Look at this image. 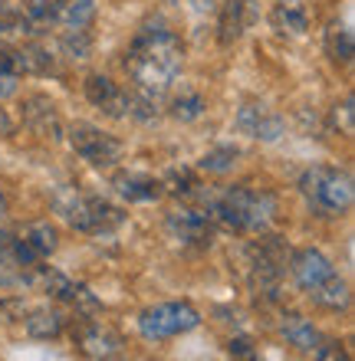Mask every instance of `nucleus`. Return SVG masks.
I'll return each instance as SVG.
<instances>
[{
  "label": "nucleus",
  "mask_w": 355,
  "mask_h": 361,
  "mask_svg": "<svg viewBox=\"0 0 355 361\" xmlns=\"http://www.w3.org/2000/svg\"><path fill=\"white\" fill-rule=\"evenodd\" d=\"M184 66V43L168 23L148 20L135 33L132 47L125 53V73L135 82V92L162 102Z\"/></svg>",
  "instance_id": "nucleus-1"
},
{
  "label": "nucleus",
  "mask_w": 355,
  "mask_h": 361,
  "mask_svg": "<svg viewBox=\"0 0 355 361\" xmlns=\"http://www.w3.org/2000/svg\"><path fill=\"white\" fill-rule=\"evenodd\" d=\"M207 214L240 233H263L277 214V197L257 188H224L207 197Z\"/></svg>",
  "instance_id": "nucleus-2"
},
{
  "label": "nucleus",
  "mask_w": 355,
  "mask_h": 361,
  "mask_svg": "<svg viewBox=\"0 0 355 361\" xmlns=\"http://www.w3.org/2000/svg\"><path fill=\"white\" fill-rule=\"evenodd\" d=\"M53 207L63 220H66L73 230L79 233H109V230H116L122 224V210L106 204L102 197H92V194H83L76 188H63L53 194Z\"/></svg>",
  "instance_id": "nucleus-3"
},
{
  "label": "nucleus",
  "mask_w": 355,
  "mask_h": 361,
  "mask_svg": "<svg viewBox=\"0 0 355 361\" xmlns=\"http://www.w3.org/2000/svg\"><path fill=\"white\" fill-rule=\"evenodd\" d=\"M299 190L309 200V207L319 214H346L352 207V174L346 168H332V164H313L303 178H299Z\"/></svg>",
  "instance_id": "nucleus-4"
},
{
  "label": "nucleus",
  "mask_w": 355,
  "mask_h": 361,
  "mask_svg": "<svg viewBox=\"0 0 355 361\" xmlns=\"http://www.w3.org/2000/svg\"><path fill=\"white\" fill-rule=\"evenodd\" d=\"M201 315L194 309L191 302H162V305H152L138 315V332L152 342H162V338H172V335H181V332H191L198 329Z\"/></svg>",
  "instance_id": "nucleus-5"
},
{
  "label": "nucleus",
  "mask_w": 355,
  "mask_h": 361,
  "mask_svg": "<svg viewBox=\"0 0 355 361\" xmlns=\"http://www.w3.org/2000/svg\"><path fill=\"white\" fill-rule=\"evenodd\" d=\"M69 145H73V152L79 158H86L96 168H112L125 152L116 135L102 132V128H96V125H89V122H76L69 128Z\"/></svg>",
  "instance_id": "nucleus-6"
},
{
  "label": "nucleus",
  "mask_w": 355,
  "mask_h": 361,
  "mask_svg": "<svg viewBox=\"0 0 355 361\" xmlns=\"http://www.w3.org/2000/svg\"><path fill=\"white\" fill-rule=\"evenodd\" d=\"M40 259L27 250V243L7 230H0V283H33Z\"/></svg>",
  "instance_id": "nucleus-7"
},
{
  "label": "nucleus",
  "mask_w": 355,
  "mask_h": 361,
  "mask_svg": "<svg viewBox=\"0 0 355 361\" xmlns=\"http://www.w3.org/2000/svg\"><path fill=\"white\" fill-rule=\"evenodd\" d=\"M289 273H293V279H296V286L303 293L313 295L319 286H326L336 276V267L319 250H296L289 257Z\"/></svg>",
  "instance_id": "nucleus-8"
},
{
  "label": "nucleus",
  "mask_w": 355,
  "mask_h": 361,
  "mask_svg": "<svg viewBox=\"0 0 355 361\" xmlns=\"http://www.w3.org/2000/svg\"><path fill=\"white\" fill-rule=\"evenodd\" d=\"M86 99L96 105L99 112H106L109 118H128L132 115V95L125 92L119 82H112L109 76H89Z\"/></svg>",
  "instance_id": "nucleus-9"
},
{
  "label": "nucleus",
  "mask_w": 355,
  "mask_h": 361,
  "mask_svg": "<svg viewBox=\"0 0 355 361\" xmlns=\"http://www.w3.org/2000/svg\"><path fill=\"white\" fill-rule=\"evenodd\" d=\"M76 342H79V352L86 355L92 361H109L112 355L122 352V335L106 322H83L76 332Z\"/></svg>",
  "instance_id": "nucleus-10"
},
{
  "label": "nucleus",
  "mask_w": 355,
  "mask_h": 361,
  "mask_svg": "<svg viewBox=\"0 0 355 361\" xmlns=\"http://www.w3.org/2000/svg\"><path fill=\"white\" fill-rule=\"evenodd\" d=\"M237 128L243 135H250V138H257V142H279V135H283V118H279L273 109H267V105L260 102H247L240 105L237 112Z\"/></svg>",
  "instance_id": "nucleus-11"
},
{
  "label": "nucleus",
  "mask_w": 355,
  "mask_h": 361,
  "mask_svg": "<svg viewBox=\"0 0 355 361\" xmlns=\"http://www.w3.org/2000/svg\"><path fill=\"white\" fill-rule=\"evenodd\" d=\"M168 233H172L178 243L204 247V243H211V237H214V220H211V214H204V210H174L172 217H168Z\"/></svg>",
  "instance_id": "nucleus-12"
},
{
  "label": "nucleus",
  "mask_w": 355,
  "mask_h": 361,
  "mask_svg": "<svg viewBox=\"0 0 355 361\" xmlns=\"http://www.w3.org/2000/svg\"><path fill=\"white\" fill-rule=\"evenodd\" d=\"M23 125L40 138H49V142L63 138V118L47 95H27L23 99Z\"/></svg>",
  "instance_id": "nucleus-13"
},
{
  "label": "nucleus",
  "mask_w": 355,
  "mask_h": 361,
  "mask_svg": "<svg viewBox=\"0 0 355 361\" xmlns=\"http://www.w3.org/2000/svg\"><path fill=\"white\" fill-rule=\"evenodd\" d=\"M253 17H257L253 0H224L221 20H217V39H221L224 47L237 43V39L247 33L250 23H253Z\"/></svg>",
  "instance_id": "nucleus-14"
},
{
  "label": "nucleus",
  "mask_w": 355,
  "mask_h": 361,
  "mask_svg": "<svg viewBox=\"0 0 355 361\" xmlns=\"http://www.w3.org/2000/svg\"><path fill=\"white\" fill-rule=\"evenodd\" d=\"M53 27L63 30H89L96 20V0H49Z\"/></svg>",
  "instance_id": "nucleus-15"
},
{
  "label": "nucleus",
  "mask_w": 355,
  "mask_h": 361,
  "mask_svg": "<svg viewBox=\"0 0 355 361\" xmlns=\"http://www.w3.org/2000/svg\"><path fill=\"white\" fill-rule=\"evenodd\" d=\"M20 240L27 243V250L37 259L56 253V247H59V233L49 220H33V224H27V227L20 230Z\"/></svg>",
  "instance_id": "nucleus-16"
},
{
  "label": "nucleus",
  "mask_w": 355,
  "mask_h": 361,
  "mask_svg": "<svg viewBox=\"0 0 355 361\" xmlns=\"http://www.w3.org/2000/svg\"><path fill=\"white\" fill-rule=\"evenodd\" d=\"M283 335H287V342L293 345V348H299V352H316L319 342H323V335H319V329L309 319H303V315L289 312L283 315Z\"/></svg>",
  "instance_id": "nucleus-17"
},
{
  "label": "nucleus",
  "mask_w": 355,
  "mask_h": 361,
  "mask_svg": "<svg viewBox=\"0 0 355 361\" xmlns=\"http://www.w3.org/2000/svg\"><path fill=\"white\" fill-rule=\"evenodd\" d=\"M116 190L125 200H158L164 188H162V180L148 178V174L128 171V174H119L116 178Z\"/></svg>",
  "instance_id": "nucleus-18"
},
{
  "label": "nucleus",
  "mask_w": 355,
  "mask_h": 361,
  "mask_svg": "<svg viewBox=\"0 0 355 361\" xmlns=\"http://www.w3.org/2000/svg\"><path fill=\"white\" fill-rule=\"evenodd\" d=\"M270 23L283 37H303L309 27V17H306V10L296 7V4H277V7L270 10Z\"/></svg>",
  "instance_id": "nucleus-19"
},
{
  "label": "nucleus",
  "mask_w": 355,
  "mask_h": 361,
  "mask_svg": "<svg viewBox=\"0 0 355 361\" xmlns=\"http://www.w3.org/2000/svg\"><path fill=\"white\" fill-rule=\"evenodd\" d=\"M23 329H27L30 338H56L66 329V319L59 309H33L23 319Z\"/></svg>",
  "instance_id": "nucleus-20"
},
{
  "label": "nucleus",
  "mask_w": 355,
  "mask_h": 361,
  "mask_svg": "<svg viewBox=\"0 0 355 361\" xmlns=\"http://www.w3.org/2000/svg\"><path fill=\"white\" fill-rule=\"evenodd\" d=\"M326 53L332 63H339V66H349L355 56V43H352V30L342 27V23H332V27L326 30Z\"/></svg>",
  "instance_id": "nucleus-21"
},
{
  "label": "nucleus",
  "mask_w": 355,
  "mask_h": 361,
  "mask_svg": "<svg viewBox=\"0 0 355 361\" xmlns=\"http://www.w3.org/2000/svg\"><path fill=\"white\" fill-rule=\"evenodd\" d=\"M204 109H207V102H204V95L198 92V89H181V92L168 102V112H172V118H178V122H198L204 115Z\"/></svg>",
  "instance_id": "nucleus-22"
},
{
  "label": "nucleus",
  "mask_w": 355,
  "mask_h": 361,
  "mask_svg": "<svg viewBox=\"0 0 355 361\" xmlns=\"http://www.w3.org/2000/svg\"><path fill=\"white\" fill-rule=\"evenodd\" d=\"M17 53H20V76L23 73H30V76H49L56 69L49 49L37 47V43H23V47H17Z\"/></svg>",
  "instance_id": "nucleus-23"
},
{
  "label": "nucleus",
  "mask_w": 355,
  "mask_h": 361,
  "mask_svg": "<svg viewBox=\"0 0 355 361\" xmlns=\"http://www.w3.org/2000/svg\"><path fill=\"white\" fill-rule=\"evenodd\" d=\"M316 305H323V309H332V312H339V309H346L349 299H352V293H349V283L342 279V276H332L326 286H319L316 293L309 295Z\"/></svg>",
  "instance_id": "nucleus-24"
},
{
  "label": "nucleus",
  "mask_w": 355,
  "mask_h": 361,
  "mask_svg": "<svg viewBox=\"0 0 355 361\" xmlns=\"http://www.w3.org/2000/svg\"><path fill=\"white\" fill-rule=\"evenodd\" d=\"M20 37H30V27L23 20V10L10 0H0V39H20Z\"/></svg>",
  "instance_id": "nucleus-25"
},
{
  "label": "nucleus",
  "mask_w": 355,
  "mask_h": 361,
  "mask_svg": "<svg viewBox=\"0 0 355 361\" xmlns=\"http://www.w3.org/2000/svg\"><path fill=\"white\" fill-rule=\"evenodd\" d=\"M237 158H240V152L234 145H217V148H211V152L201 158V168L211 174H227V171H234Z\"/></svg>",
  "instance_id": "nucleus-26"
},
{
  "label": "nucleus",
  "mask_w": 355,
  "mask_h": 361,
  "mask_svg": "<svg viewBox=\"0 0 355 361\" xmlns=\"http://www.w3.org/2000/svg\"><path fill=\"white\" fill-rule=\"evenodd\" d=\"M23 20H27L30 33H47L53 27V13H49V0H27L23 4Z\"/></svg>",
  "instance_id": "nucleus-27"
},
{
  "label": "nucleus",
  "mask_w": 355,
  "mask_h": 361,
  "mask_svg": "<svg viewBox=\"0 0 355 361\" xmlns=\"http://www.w3.org/2000/svg\"><path fill=\"white\" fill-rule=\"evenodd\" d=\"M63 49H66V56H73V59H89V53H92L89 30H66V33H63Z\"/></svg>",
  "instance_id": "nucleus-28"
},
{
  "label": "nucleus",
  "mask_w": 355,
  "mask_h": 361,
  "mask_svg": "<svg viewBox=\"0 0 355 361\" xmlns=\"http://www.w3.org/2000/svg\"><path fill=\"white\" fill-rule=\"evenodd\" d=\"M162 188L174 190V194H194V188H201V184H198L194 171H188V168H172V171L164 174Z\"/></svg>",
  "instance_id": "nucleus-29"
},
{
  "label": "nucleus",
  "mask_w": 355,
  "mask_h": 361,
  "mask_svg": "<svg viewBox=\"0 0 355 361\" xmlns=\"http://www.w3.org/2000/svg\"><path fill=\"white\" fill-rule=\"evenodd\" d=\"M20 76V53L10 47L7 39H0V79H17Z\"/></svg>",
  "instance_id": "nucleus-30"
},
{
  "label": "nucleus",
  "mask_w": 355,
  "mask_h": 361,
  "mask_svg": "<svg viewBox=\"0 0 355 361\" xmlns=\"http://www.w3.org/2000/svg\"><path fill=\"white\" fill-rule=\"evenodd\" d=\"M352 118H355V109H352V95H346V102H342V109L336 105V112H332V122H342V135L346 138H352V132H355V125H352Z\"/></svg>",
  "instance_id": "nucleus-31"
},
{
  "label": "nucleus",
  "mask_w": 355,
  "mask_h": 361,
  "mask_svg": "<svg viewBox=\"0 0 355 361\" xmlns=\"http://www.w3.org/2000/svg\"><path fill=\"white\" fill-rule=\"evenodd\" d=\"M313 355H316V361H352L339 342H319V348Z\"/></svg>",
  "instance_id": "nucleus-32"
},
{
  "label": "nucleus",
  "mask_w": 355,
  "mask_h": 361,
  "mask_svg": "<svg viewBox=\"0 0 355 361\" xmlns=\"http://www.w3.org/2000/svg\"><path fill=\"white\" fill-rule=\"evenodd\" d=\"M231 355H234V361H260V355H257V348H253V342L250 338H231Z\"/></svg>",
  "instance_id": "nucleus-33"
},
{
  "label": "nucleus",
  "mask_w": 355,
  "mask_h": 361,
  "mask_svg": "<svg viewBox=\"0 0 355 361\" xmlns=\"http://www.w3.org/2000/svg\"><path fill=\"white\" fill-rule=\"evenodd\" d=\"M13 135V118L7 115V109H0V138Z\"/></svg>",
  "instance_id": "nucleus-34"
},
{
  "label": "nucleus",
  "mask_w": 355,
  "mask_h": 361,
  "mask_svg": "<svg viewBox=\"0 0 355 361\" xmlns=\"http://www.w3.org/2000/svg\"><path fill=\"white\" fill-rule=\"evenodd\" d=\"M13 89H17V86H13V79H0V99H4V95H10Z\"/></svg>",
  "instance_id": "nucleus-35"
},
{
  "label": "nucleus",
  "mask_w": 355,
  "mask_h": 361,
  "mask_svg": "<svg viewBox=\"0 0 355 361\" xmlns=\"http://www.w3.org/2000/svg\"><path fill=\"white\" fill-rule=\"evenodd\" d=\"M7 214V200H4V190H0V217Z\"/></svg>",
  "instance_id": "nucleus-36"
}]
</instances>
